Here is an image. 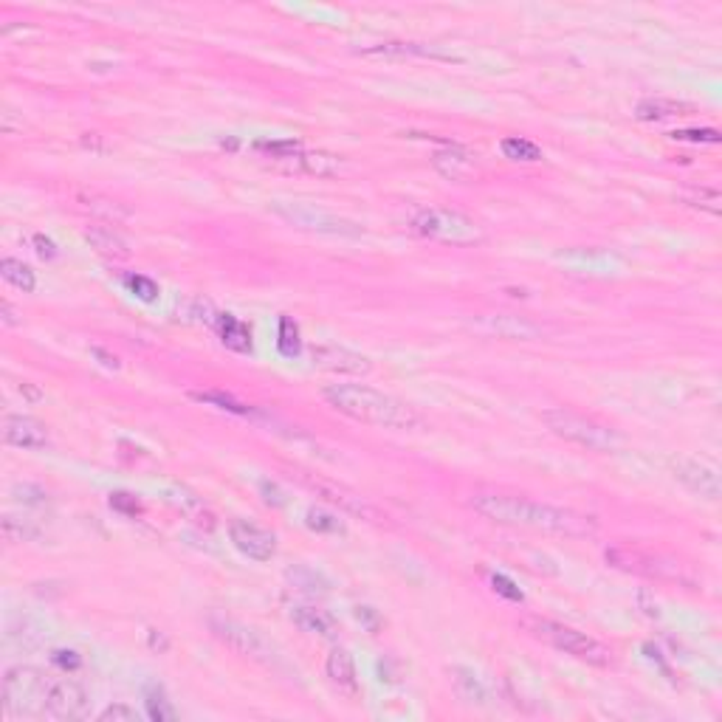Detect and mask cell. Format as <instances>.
<instances>
[{
	"mask_svg": "<svg viewBox=\"0 0 722 722\" xmlns=\"http://www.w3.org/2000/svg\"><path fill=\"white\" fill-rule=\"evenodd\" d=\"M214 327H218V336L221 342L234 350V353H248L251 350V330L246 322H240L238 317H231V314H221L218 322H214Z\"/></svg>",
	"mask_w": 722,
	"mask_h": 722,
	"instance_id": "obj_23",
	"label": "cell"
},
{
	"mask_svg": "<svg viewBox=\"0 0 722 722\" xmlns=\"http://www.w3.org/2000/svg\"><path fill=\"white\" fill-rule=\"evenodd\" d=\"M607 561L618 570L627 573H638V576H649V578H669V581H689L683 576V568L672 559H660L652 553L643 551H632V548H613L607 551Z\"/></svg>",
	"mask_w": 722,
	"mask_h": 722,
	"instance_id": "obj_9",
	"label": "cell"
},
{
	"mask_svg": "<svg viewBox=\"0 0 722 722\" xmlns=\"http://www.w3.org/2000/svg\"><path fill=\"white\" fill-rule=\"evenodd\" d=\"M325 672L330 677V683L347 697H356L359 694V674H356V663L353 657H350L347 649L336 647V649H330L327 660H325Z\"/></svg>",
	"mask_w": 722,
	"mask_h": 722,
	"instance_id": "obj_18",
	"label": "cell"
},
{
	"mask_svg": "<svg viewBox=\"0 0 722 722\" xmlns=\"http://www.w3.org/2000/svg\"><path fill=\"white\" fill-rule=\"evenodd\" d=\"M0 274H4V280L14 288H21L23 294H31V291L37 288V277H34V271L21 263V260H14V257H6L4 263H0Z\"/></svg>",
	"mask_w": 722,
	"mask_h": 722,
	"instance_id": "obj_27",
	"label": "cell"
},
{
	"mask_svg": "<svg viewBox=\"0 0 722 722\" xmlns=\"http://www.w3.org/2000/svg\"><path fill=\"white\" fill-rule=\"evenodd\" d=\"M85 201V209L93 212V214H102L105 221L116 223V221H125L127 218V209L119 204V201H110V198H102V195H91V198H83Z\"/></svg>",
	"mask_w": 722,
	"mask_h": 722,
	"instance_id": "obj_34",
	"label": "cell"
},
{
	"mask_svg": "<svg viewBox=\"0 0 722 722\" xmlns=\"http://www.w3.org/2000/svg\"><path fill=\"white\" fill-rule=\"evenodd\" d=\"M542 421L548 423V429L556 438H564L584 448H593V452H613L618 446V435L610 426H604L593 418H584L578 413H570V409H564V406L548 409V413L542 415Z\"/></svg>",
	"mask_w": 722,
	"mask_h": 722,
	"instance_id": "obj_6",
	"label": "cell"
},
{
	"mask_svg": "<svg viewBox=\"0 0 722 722\" xmlns=\"http://www.w3.org/2000/svg\"><path fill=\"white\" fill-rule=\"evenodd\" d=\"M435 170L440 175H446L448 181H468L474 175V159H472V152H465L463 147L457 144H448L446 150L435 152V159H432Z\"/></svg>",
	"mask_w": 722,
	"mask_h": 722,
	"instance_id": "obj_19",
	"label": "cell"
},
{
	"mask_svg": "<svg viewBox=\"0 0 722 722\" xmlns=\"http://www.w3.org/2000/svg\"><path fill=\"white\" fill-rule=\"evenodd\" d=\"M283 170L288 172H305V175H317V178H330V175H339L342 161L334 152H322V150H302L294 159L280 161Z\"/></svg>",
	"mask_w": 722,
	"mask_h": 722,
	"instance_id": "obj_17",
	"label": "cell"
},
{
	"mask_svg": "<svg viewBox=\"0 0 722 722\" xmlns=\"http://www.w3.org/2000/svg\"><path fill=\"white\" fill-rule=\"evenodd\" d=\"M83 238H85V243L96 251V255H102V257H108V260H127V257H130V246H127V240H125L116 229H110L108 223L85 226V229H83Z\"/></svg>",
	"mask_w": 722,
	"mask_h": 722,
	"instance_id": "obj_16",
	"label": "cell"
},
{
	"mask_svg": "<svg viewBox=\"0 0 722 722\" xmlns=\"http://www.w3.org/2000/svg\"><path fill=\"white\" fill-rule=\"evenodd\" d=\"M93 356H96V359H102V364H105V367H110V370H119V359L110 356V353H105V350L93 347Z\"/></svg>",
	"mask_w": 722,
	"mask_h": 722,
	"instance_id": "obj_48",
	"label": "cell"
},
{
	"mask_svg": "<svg viewBox=\"0 0 722 722\" xmlns=\"http://www.w3.org/2000/svg\"><path fill=\"white\" fill-rule=\"evenodd\" d=\"M310 364L327 370V373H339V376H367L373 364L367 356L356 353V350H347L339 344H314L310 347Z\"/></svg>",
	"mask_w": 722,
	"mask_h": 722,
	"instance_id": "obj_12",
	"label": "cell"
},
{
	"mask_svg": "<svg viewBox=\"0 0 722 722\" xmlns=\"http://www.w3.org/2000/svg\"><path fill=\"white\" fill-rule=\"evenodd\" d=\"M694 105L680 102V100H663V96H655V100H643L635 108V116L640 122H663V119H674V116H686L692 113Z\"/></svg>",
	"mask_w": 722,
	"mask_h": 722,
	"instance_id": "obj_20",
	"label": "cell"
},
{
	"mask_svg": "<svg viewBox=\"0 0 722 722\" xmlns=\"http://www.w3.org/2000/svg\"><path fill=\"white\" fill-rule=\"evenodd\" d=\"M364 54H381V57H438V60H452L448 54H440L438 48L418 46V43H381L376 48H367Z\"/></svg>",
	"mask_w": 722,
	"mask_h": 722,
	"instance_id": "obj_29",
	"label": "cell"
},
{
	"mask_svg": "<svg viewBox=\"0 0 722 722\" xmlns=\"http://www.w3.org/2000/svg\"><path fill=\"white\" fill-rule=\"evenodd\" d=\"M305 525L310 531H317V534H344V525L339 522V517L327 514L322 509H310L305 514Z\"/></svg>",
	"mask_w": 722,
	"mask_h": 722,
	"instance_id": "obj_35",
	"label": "cell"
},
{
	"mask_svg": "<svg viewBox=\"0 0 722 722\" xmlns=\"http://www.w3.org/2000/svg\"><path fill=\"white\" fill-rule=\"evenodd\" d=\"M692 206L697 209H706L711 214H719L722 212V195L717 189H700V192H692L689 198H686Z\"/></svg>",
	"mask_w": 722,
	"mask_h": 722,
	"instance_id": "obj_39",
	"label": "cell"
},
{
	"mask_svg": "<svg viewBox=\"0 0 722 722\" xmlns=\"http://www.w3.org/2000/svg\"><path fill=\"white\" fill-rule=\"evenodd\" d=\"M175 317H178L181 322H189V325H214L221 317V310L214 308V302L209 297L195 294V297L178 300V305H175Z\"/></svg>",
	"mask_w": 722,
	"mask_h": 722,
	"instance_id": "obj_21",
	"label": "cell"
},
{
	"mask_svg": "<svg viewBox=\"0 0 722 722\" xmlns=\"http://www.w3.org/2000/svg\"><path fill=\"white\" fill-rule=\"evenodd\" d=\"M255 150H257V152H263L265 159H271V161H277V164H280V161L294 159V155H297V152H302L305 147H302L300 142H294V139H280V142L271 139V142H257V144H255Z\"/></svg>",
	"mask_w": 722,
	"mask_h": 722,
	"instance_id": "obj_33",
	"label": "cell"
},
{
	"mask_svg": "<svg viewBox=\"0 0 722 722\" xmlns=\"http://www.w3.org/2000/svg\"><path fill=\"white\" fill-rule=\"evenodd\" d=\"M472 509L483 514L485 519L511 525V528H528V531H542V534H556V536H593L596 534V519L576 514L570 509H556L548 502L525 500L514 494H497V491H483L472 497Z\"/></svg>",
	"mask_w": 722,
	"mask_h": 722,
	"instance_id": "obj_1",
	"label": "cell"
},
{
	"mask_svg": "<svg viewBox=\"0 0 722 722\" xmlns=\"http://www.w3.org/2000/svg\"><path fill=\"white\" fill-rule=\"evenodd\" d=\"M144 706H147V717L155 719V722H170V719L178 717V714H175V709H172V702L167 700V694H164L161 686L147 689V694H144Z\"/></svg>",
	"mask_w": 722,
	"mask_h": 722,
	"instance_id": "obj_32",
	"label": "cell"
},
{
	"mask_svg": "<svg viewBox=\"0 0 722 722\" xmlns=\"http://www.w3.org/2000/svg\"><path fill=\"white\" fill-rule=\"evenodd\" d=\"M51 663H54V666H60L63 672H76L83 666V657L76 655L74 649H57L51 655Z\"/></svg>",
	"mask_w": 722,
	"mask_h": 722,
	"instance_id": "obj_43",
	"label": "cell"
},
{
	"mask_svg": "<svg viewBox=\"0 0 722 722\" xmlns=\"http://www.w3.org/2000/svg\"><path fill=\"white\" fill-rule=\"evenodd\" d=\"M14 494H23L21 500H23L26 505H46V502H48V494L40 489V485H17Z\"/></svg>",
	"mask_w": 722,
	"mask_h": 722,
	"instance_id": "obj_44",
	"label": "cell"
},
{
	"mask_svg": "<svg viewBox=\"0 0 722 722\" xmlns=\"http://www.w3.org/2000/svg\"><path fill=\"white\" fill-rule=\"evenodd\" d=\"M525 630H528L534 638L551 643L553 649L564 652V655H573L576 660H584L590 663V666H610L613 663V652L610 647H604L601 640L590 638L587 632H578L573 627H564L559 621H551V618H525Z\"/></svg>",
	"mask_w": 722,
	"mask_h": 722,
	"instance_id": "obj_3",
	"label": "cell"
},
{
	"mask_svg": "<svg viewBox=\"0 0 722 722\" xmlns=\"http://www.w3.org/2000/svg\"><path fill=\"white\" fill-rule=\"evenodd\" d=\"M325 401L336 409V413L370 423V426H387V429H418L423 426V418L413 406L404 401L378 393L373 387L364 384H330L325 389Z\"/></svg>",
	"mask_w": 722,
	"mask_h": 722,
	"instance_id": "obj_2",
	"label": "cell"
},
{
	"mask_svg": "<svg viewBox=\"0 0 722 722\" xmlns=\"http://www.w3.org/2000/svg\"><path fill=\"white\" fill-rule=\"evenodd\" d=\"M319 491L330 500V502H339V505H344L347 511H353V514H364V517H373V509H370V505L359 497V494H350V491H344L342 485H325V483H319Z\"/></svg>",
	"mask_w": 722,
	"mask_h": 722,
	"instance_id": "obj_30",
	"label": "cell"
},
{
	"mask_svg": "<svg viewBox=\"0 0 722 722\" xmlns=\"http://www.w3.org/2000/svg\"><path fill=\"white\" fill-rule=\"evenodd\" d=\"M110 505H113L116 511H125V514H130V517H135V514L142 511L139 500L130 497V494H113V497H110Z\"/></svg>",
	"mask_w": 722,
	"mask_h": 722,
	"instance_id": "obj_45",
	"label": "cell"
},
{
	"mask_svg": "<svg viewBox=\"0 0 722 722\" xmlns=\"http://www.w3.org/2000/svg\"><path fill=\"white\" fill-rule=\"evenodd\" d=\"M229 539L251 561H271L277 556V536L248 519H234L229 525Z\"/></svg>",
	"mask_w": 722,
	"mask_h": 722,
	"instance_id": "obj_11",
	"label": "cell"
},
{
	"mask_svg": "<svg viewBox=\"0 0 722 722\" xmlns=\"http://www.w3.org/2000/svg\"><path fill=\"white\" fill-rule=\"evenodd\" d=\"M4 440L17 448H46L48 429L29 415H9L4 423Z\"/></svg>",
	"mask_w": 722,
	"mask_h": 722,
	"instance_id": "obj_14",
	"label": "cell"
},
{
	"mask_svg": "<svg viewBox=\"0 0 722 722\" xmlns=\"http://www.w3.org/2000/svg\"><path fill=\"white\" fill-rule=\"evenodd\" d=\"M0 317H4V325H6V327H14L17 322H21V319H17V314H14V308H12L9 302L0 305Z\"/></svg>",
	"mask_w": 722,
	"mask_h": 722,
	"instance_id": "obj_47",
	"label": "cell"
},
{
	"mask_svg": "<svg viewBox=\"0 0 722 722\" xmlns=\"http://www.w3.org/2000/svg\"><path fill=\"white\" fill-rule=\"evenodd\" d=\"M192 398L201 401V404H209V406H218V409H223V413H231V415H248V406L240 404L238 398L226 396V393H195Z\"/></svg>",
	"mask_w": 722,
	"mask_h": 722,
	"instance_id": "obj_36",
	"label": "cell"
},
{
	"mask_svg": "<svg viewBox=\"0 0 722 722\" xmlns=\"http://www.w3.org/2000/svg\"><path fill=\"white\" fill-rule=\"evenodd\" d=\"M4 536L9 542H34V539L43 536V528L34 519H29V517L6 514L4 517Z\"/></svg>",
	"mask_w": 722,
	"mask_h": 722,
	"instance_id": "obj_28",
	"label": "cell"
},
{
	"mask_svg": "<svg viewBox=\"0 0 722 722\" xmlns=\"http://www.w3.org/2000/svg\"><path fill=\"white\" fill-rule=\"evenodd\" d=\"M209 630H212L214 638L223 640L231 652H238V655H243L248 660L263 663V666H271V669H277L283 663L280 649L274 647V643H271L260 630L248 627V623H240L234 618H223V615H212L209 618Z\"/></svg>",
	"mask_w": 722,
	"mask_h": 722,
	"instance_id": "obj_5",
	"label": "cell"
},
{
	"mask_svg": "<svg viewBox=\"0 0 722 722\" xmlns=\"http://www.w3.org/2000/svg\"><path fill=\"white\" fill-rule=\"evenodd\" d=\"M502 155L505 159H511V161H542V150L528 142V139H519V135H511V139H502L500 144Z\"/></svg>",
	"mask_w": 722,
	"mask_h": 722,
	"instance_id": "obj_31",
	"label": "cell"
},
{
	"mask_svg": "<svg viewBox=\"0 0 722 722\" xmlns=\"http://www.w3.org/2000/svg\"><path fill=\"white\" fill-rule=\"evenodd\" d=\"M34 246H37V255H40L43 260L57 257V246L48 238H43V234H34Z\"/></svg>",
	"mask_w": 722,
	"mask_h": 722,
	"instance_id": "obj_46",
	"label": "cell"
},
{
	"mask_svg": "<svg viewBox=\"0 0 722 722\" xmlns=\"http://www.w3.org/2000/svg\"><path fill=\"white\" fill-rule=\"evenodd\" d=\"M125 285H127L139 300H144V302H152L155 297H159V285H155V283H152L150 277H144V274H127V277H125Z\"/></svg>",
	"mask_w": 722,
	"mask_h": 722,
	"instance_id": "obj_38",
	"label": "cell"
},
{
	"mask_svg": "<svg viewBox=\"0 0 722 722\" xmlns=\"http://www.w3.org/2000/svg\"><path fill=\"white\" fill-rule=\"evenodd\" d=\"M277 347L283 356H297L300 353V327L291 322L288 317L280 319V339H277Z\"/></svg>",
	"mask_w": 722,
	"mask_h": 722,
	"instance_id": "obj_37",
	"label": "cell"
},
{
	"mask_svg": "<svg viewBox=\"0 0 722 722\" xmlns=\"http://www.w3.org/2000/svg\"><path fill=\"white\" fill-rule=\"evenodd\" d=\"M285 581L305 596H327L330 593V581L319 570L308 568V564H294V568H288Z\"/></svg>",
	"mask_w": 722,
	"mask_h": 722,
	"instance_id": "obj_24",
	"label": "cell"
},
{
	"mask_svg": "<svg viewBox=\"0 0 722 722\" xmlns=\"http://www.w3.org/2000/svg\"><path fill=\"white\" fill-rule=\"evenodd\" d=\"M142 714L130 709V706H122V702H116V706H108L102 714H100V722H139Z\"/></svg>",
	"mask_w": 722,
	"mask_h": 722,
	"instance_id": "obj_40",
	"label": "cell"
},
{
	"mask_svg": "<svg viewBox=\"0 0 722 722\" xmlns=\"http://www.w3.org/2000/svg\"><path fill=\"white\" fill-rule=\"evenodd\" d=\"M167 500L175 505V509H181L192 522L206 525V528H212V525H214V517L206 511V505H204V500H201L198 494H192V491H187V489H172V491L167 494Z\"/></svg>",
	"mask_w": 722,
	"mask_h": 722,
	"instance_id": "obj_26",
	"label": "cell"
},
{
	"mask_svg": "<svg viewBox=\"0 0 722 722\" xmlns=\"http://www.w3.org/2000/svg\"><path fill=\"white\" fill-rule=\"evenodd\" d=\"M288 618L308 635H319V638H336L339 635L336 618L327 615L319 607H314V604H300V601L288 604Z\"/></svg>",
	"mask_w": 722,
	"mask_h": 722,
	"instance_id": "obj_15",
	"label": "cell"
},
{
	"mask_svg": "<svg viewBox=\"0 0 722 722\" xmlns=\"http://www.w3.org/2000/svg\"><path fill=\"white\" fill-rule=\"evenodd\" d=\"M48 677L34 666H12L4 674V711L9 719L43 717Z\"/></svg>",
	"mask_w": 722,
	"mask_h": 722,
	"instance_id": "obj_4",
	"label": "cell"
},
{
	"mask_svg": "<svg viewBox=\"0 0 722 722\" xmlns=\"http://www.w3.org/2000/svg\"><path fill=\"white\" fill-rule=\"evenodd\" d=\"M415 234L426 240H438V243H452V246H468L480 240V229L472 218H465L460 212L452 209H438V206H426L418 209L409 221Z\"/></svg>",
	"mask_w": 722,
	"mask_h": 722,
	"instance_id": "obj_7",
	"label": "cell"
},
{
	"mask_svg": "<svg viewBox=\"0 0 722 722\" xmlns=\"http://www.w3.org/2000/svg\"><path fill=\"white\" fill-rule=\"evenodd\" d=\"M674 477L686 485L689 491L706 497V500H719V472L714 465H709L706 460H697V457H677L674 465H672Z\"/></svg>",
	"mask_w": 722,
	"mask_h": 722,
	"instance_id": "obj_13",
	"label": "cell"
},
{
	"mask_svg": "<svg viewBox=\"0 0 722 722\" xmlns=\"http://www.w3.org/2000/svg\"><path fill=\"white\" fill-rule=\"evenodd\" d=\"M480 327L489 330V334H497L500 339H534L539 334V327L525 322L519 317H483Z\"/></svg>",
	"mask_w": 722,
	"mask_h": 722,
	"instance_id": "obj_22",
	"label": "cell"
},
{
	"mask_svg": "<svg viewBox=\"0 0 722 722\" xmlns=\"http://www.w3.org/2000/svg\"><path fill=\"white\" fill-rule=\"evenodd\" d=\"M491 587H494V593H500L502 598H509V601H522V590L517 587V584H514L511 578H505V576H500V573L491 576Z\"/></svg>",
	"mask_w": 722,
	"mask_h": 722,
	"instance_id": "obj_42",
	"label": "cell"
},
{
	"mask_svg": "<svg viewBox=\"0 0 722 722\" xmlns=\"http://www.w3.org/2000/svg\"><path fill=\"white\" fill-rule=\"evenodd\" d=\"M452 683H455V692L463 702L468 706H489V689L483 686V680L472 672V669H452Z\"/></svg>",
	"mask_w": 722,
	"mask_h": 722,
	"instance_id": "obj_25",
	"label": "cell"
},
{
	"mask_svg": "<svg viewBox=\"0 0 722 722\" xmlns=\"http://www.w3.org/2000/svg\"><path fill=\"white\" fill-rule=\"evenodd\" d=\"M672 139L677 142H700V144H717L719 142V133L711 130V127H702V130H674Z\"/></svg>",
	"mask_w": 722,
	"mask_h": 722,
	"instance_id": "obj_41",
	"label": "cell"
},
{
	"mask_svg": "<svg viewBox=\"0 0 722 722\" xmlns=\"http://www.w3.org/2000/svg\"><path fill=\"white\" fill-rule=\"evenodd\" d=\"M88 692L80 686L76 680L65 677V680H51L48 683V694H46V709L43 717L48 719H60V722H71V719H83L88 714Z\"/></svg>",
	"mask_w": 722,
	"mask_h": 722,
	"instance_id": "obj_10",
	"label": "cell"
},
{
	"mask_svg": "<svg viewBox=\"0 0 722 722\" xmlns=\"http://www.w3.org/2000/svg\"><path fill=\"white\" fill-rule=\"evenodd\" d=\"M274 212L280 218H285L291 226L305 229V231H317V234H334V238H361L364 229L347 218L327 212L314 204H302V201H280L274 204Z\"/></svg>",
	"mask_w": 722,
	"mask_h": 722,
	"instance_id": "obj_8",
	"label": "cell"
}]
</instances>
